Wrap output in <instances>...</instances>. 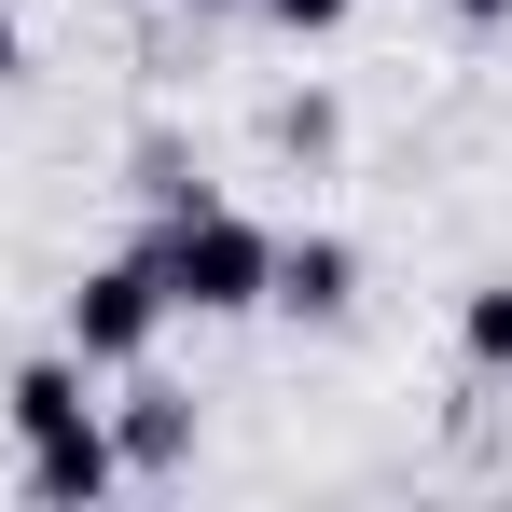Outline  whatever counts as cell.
I'll use <instances>...</instances> for the list:
<instances>
[{
    "label": "cell",
    "mask_w": 512,
    "mask_h": 512,
    "mask_svg": "<svg viewBox=\"0 0 512 512\" xmlns=\"http://www.w3.org/2000/svg\"><path fill=\"white\" fill-rule=\"evenodd\" d=\"M277 153H333V97H291L277 111Z\"/></svg>",
    "instance_id": "9"
},
{
    "label": "cell",
    "mask_w": 512,
    "mask_h": 512,
    "mask_svg": "<svg viewBox=\"0 0 512 512\" xmlns=\"http://www.w3.org/2000/svg\"><path fill=\"white\" fill-rule=\"evenodd\" d=\"M0 84H14V28H0Z\"/></svg>",
    "instance_id": "11"
},
{
    "label": "cell",
    "mask_w": 512,
    "mask_h": 512,
    "mask_svg": "<svg viewBox=\"0 0 512 512\" xmlns=\"http://www.w3.org/2000/svg\"><path fill=\"white\" fill-rule=\"evenodd\" d=\"M0 416H14V443H56V429H84V360L56 346V360H14V388H0Z\"/></svg>",
    "instance_id": "5"
},
{
    "label": "cell",
    "mask_w": 512,
    "mask_h": 512,
    "mask_svg": "<svg viewBox=\"0 0 512 512\" xmlns=\"http://www.w3.org/2000/svg\"><path fill=\"white\" fill-rule=\"evenodd\" d=\"M153 277H167V305H194V319H250L263 277H277V236H263L250 208H222V194H167Z\"/></svg>",
    "instance_id": "1"
},
{
    "label": "cell",
    "mask_w": 512,
    "mask_h": 512,
    "mask_svg": "<svg viewBox=\"0 0 512 512\" xmlns=\"http://www.w3.org/2000/svg\"><path fill=\"white\" fill-rule=\"evenodd\" d=\"M457 14H471V28H512V0H457Z\"/></svg>",
    "instance_id": "10"
},
{
    "label": "cell",
    "mask_w": 512,
    "mask_h": 512,
    "mask_svg": "<svg viewBox=\"0 0 512 512\" xmlns=\"http://www.w3.org/2000/svg\"><path fill=\"white\" fill-rule=\"evenodd\" d=\"M457 346H471V374H512V277L457 291Z\"/></svg>",
    "instance_id": "7"
},
{
    "label": "cell",
    "mask_w": 512,
    "mask_h": 512,
    "mask_svg": "<svg viewBox=\"0 0 512 512\" xmlns=\"http://www.w3.org/2000/svg\"><path fill=\"white\" fill-rule=\"evenodd\" d=\"M167 319L180 305H167V277H153V250H125V263H97L84 291H70V360L84 374H139Z\"/></svg>",
    "instance_id": "2"
},
{
    "label": "cell",
    "mask_w": 512,
    "mask_h": 512,
    "mask_svg": "<svg viewBox=\"0 0 512 512\" xmlns=\"http://www.w3.org/2000/svg\"><path fill=\"white\" fill-rule=\"evenodd\" d=\"M111 485H125V443H111V416L56 429V443H28V499H42V512H84V499H111Z\"/></svg>",
    "instance_id": "3"
},
{
    "label": "cell",
    "mask_w": 512,
    "mask_h": 512,
    "mask_svg": "<svg viewBox=\"0 0 512 512\" xmlns=\"http://www.w3.org/2000/svg\"><path fill=\"white\" fill-rule=\"evenodd\" d=\"M360 0H263V28H291V42H333Z\"/></svg>",
    "instance_id": "8"
},
{
    "label": "cell",
    "mask_w": 512,
    "mask_h": 512,
    "mask_svg": "<svg viewBox=\"0 0 512 512\" xmlns=\"http://www.w3.org/2000/svg\"><path fill=\"white\" fill-rule=\"evenodd\" d=\"M111 443H125V471H180L194 457V402L180 388H125L111 402Z\"/></svg>",
    "instance_id": "6"
},
{
    "label": "cell",
    "mask_w": 512,
    "mask_h": 512,
    "mask_svg": "<svg viewBox=\"0 0 512 512\" xmlns=\"http://www.w3.org/2000/svg\"><path fill=\"white\" fill-rule=\"evenodd\" d=\"M263 305H277V319H346V305H360V250H346V236H277Z\"/></svg>",
    "instance_id": "4"
}]
</instances>
